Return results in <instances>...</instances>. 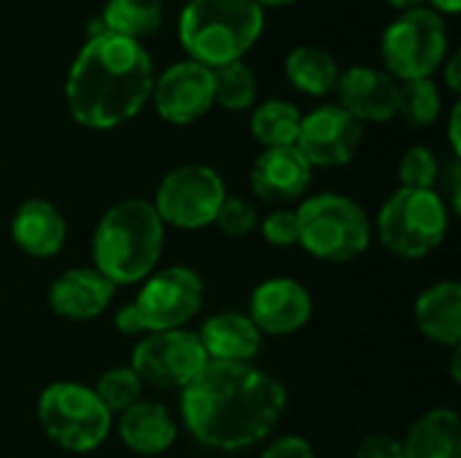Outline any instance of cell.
<instances>
[{"label":"cell","instance_id":"ac0fdd59","mask_svg":"<svg viewBox=\"0 0 461 458\" xmlns=\"http://www.w3.org/2000/svg\"><path fill=\"white\" fill-rule=\"evenodd\" d=\"M208 362L249 364L262 346V332L246 313H216L203 324L197 335Z\"/></svg>","mask_w":461,"mask_h":458},{"label":"cell","instance_id":"f546056e","mask_svg":"<svg viewBox=\"0 0 461 458\" xmlns=\"http://www.w3.org/2000/svg\"><path fill=\"white\" fill-rule=\"evenodd\" d=\"M213 224H216L224 235L240 238V235H249V232L257 227V211H254V205H249V202L240 200V197H224V202H221L219 211H216Z\"/></svg>","mask_w":461,"mask_h":458},{"label":"cell","instance_id":"7402d4cb","mask_svg":"<svg viewBox=\"0 0 461 458\" xmlns=\"http://www.w3.org/2000/svg\"><path fill=\"white\" fill-rule=\"evenodd\" d=\"M405 458H461V424L456 410L424 413L402 443Z\"/></svg>","mask_w":461,"mask_h":458},{"label":"cell","instance_id":"52a82bcc","mask_svg":"<svg viewBox=\"0 0 461 458\" xmlns=\"http://www.w3.org/2000/svg\"><path fill=\"white\" fill-rule=\"evenodd\" d=\"M448 232V208L435 189H397L381 208L378 238L402 256L421 259L432 254Z\"/></svg>","mask_w":461,"mask_h":458},{"label":"cell","instance_id":"d6986e66","mask_svg":"<svg viewBox=\"0 0 461 458\" xmlns=\"http://www.w3.org/2000/svg\"><path fill=\"white\" fill-rule=\"evenodd\" d=\"M11 238L24 254L46 259L62 251L68 227H65L62 213L51 202L27 200L16 208L11 219Z\"/></svg>","mask_w":461,"mask_h":458},{"label":"cell","instance_id":"30bf717a","mask_svg":"<svg viewBox=\"0 0 461 458\" xmlns=\"http://www.w3.org/2000/svg\"><path fill=\"white\" fill-rule=\"evenodd\" d=\"M224 197H227L224 181L213 167L184 165L162 178L151 205L162 219V224H173L181 229H200L213 224Z\"/></svg>","mask_w":461,"mask_h":458},{"label":"cell","instance_id":"8d00e7d4","mask_svg":"<svg viewBox=\"0 0 461 458\" xmlns=\"http://www.w3.org/2000/svg\"><path fill=\"white\" fill-rule=\"evenodd\" d=\"M389 5H394V8H402V11H411V8H419V5H424L427 0H386Z\"/></svg>","mask_w":461,"mask_h":458},{"label":"cell","instance_id":"4fadbf2b","mask_svg":"<svg viewBox=\"0 0 461 458\" xmlns=\"http://www.w3.org/2000/svg\"><path fill=\"white\" fill-rule=\"evenodd\" d=\"M157 113L170 124H192L205 116L213 105L211 67L184 59L170 65L151 89Z\"/></svg>","mask_w":461,"mask_h":458},{"label":"cell","instance_id":"5bb4252c","mask_svg":"<svg viewBox=\"0 0 461 458\" xmlns=\"http://www.w3.org/2000/svg\"><path fill=\"white\" fill-rule=\"evenodd\" d=\"M313 300L292 278H270L251 294L249 319L265 335H292L311 321Z\"/></svg>","mask_w":461,"mask_h":458},{"label":"cell","instance_id":"3957f363","mask_svg":"<svg viewBox=\"0 0 461 458\" xmlns=\"http://www.w3.org/2000/svg\"><path fill=\"white\" fill-rule=\"evenodd\" d=\"M165 224L146 200H122L108 208L95 229V270L113 286L138 283L151 275L162 256Z\"/></svg>","mask_w":461,"mask_h":458},{"label":"cell","instance_id":"e0dca14e","mask_svg":"<svg viewBox=\"0 0 461 458\" xmlns=\"http://www.w3.org/2000/svg\"><path fill=\"white\" fill-rule=\"evenodd\" d=\"M113 289L116 286L95 267H76L51 283L49 305L68 321H89L111 305Z\"/></svg>","mask_w":461,"mask_h":458},{"label":"cell","instance_id":"836d02e7","mask_svg":"<svg viewBox=\"0 0 461 458\" xmlns=\"http://www.w3.org/2000/svg\"><path fill=\"white\" fill-rule=\"evenodd\" d=\"M446 76H448V86H451L454 92H459V89H461V81H459V54H456V57L451 59V65H448Z\"/></svg>","mask_w":461,"mask_h":458},{"label":"cell","instance_id":"83f0119b","mask_svg":"<svg viewBox=\"0 0 461 458\" xmlns=\"http://www.w3.org/2000/svg\"><path fill=\"white\" fill-rule=\"evenodd\" d=\"M92 391L97 394L103 408L113 416V413H124L127 408L140 402L143 383L132 373V367H113V370L100 375V381Z\"/></svg>","mask_w":461,"mask_h":458},{"label":"cell","instance_id":"cb8c5ba5","mask_svg":"<svg viewBox=\"0 0 461 458\" xmlns=\"http://www.w3.org/2000/svg\"><path fill=\"white\" fill-rule=\"evenodd\" d=\"M162 0H105L103 30L140 43L162 24Z\"/></svg>","mask_w":461,"mask_h":458},{"label":"cell","instance_id":"4dcf8cb0","mask_svg":"<svg viewBox=\"0 0 461 458\" xmlns=\"http://www.w3.org/2000/svg\"><path fill=\"white\" fill-rule=\"evenodd\" d=\"M262 235L270 246L278 248H292L300 246V221H297V211L281 208L273 211L265 221H262Z\"/></svg>","mask_w":461,"mask_h":458},{"label":"cell","instance_id":"f1b7e54d","mask_svg":"<svg viewBox=\"0 0 461 458\" xmlns=\"http://www.w3.org/2000/svg\"><path fill=\"white\" fill-rule=\"evenodd\" d=\"M438 157L427 146H411L400 159L402 189H432L438 181Z\"/></svg>","mask_w":461,"mask_h":458},{"label":"cell","instance_id":"7c38bea8","mask_svg":"<svg viewBox=\"0 0 461 458\" xmlns=\"http://www.w3.org/2000/svg\"><path fill=\"white\" fill-rule=\"evenodd\" d=\"M362 143V124L340 105H321L303 116L297 151L311 167H343Z\"/></svg>","mask_w":461,"mask_h":458},{"label":"cell","instance_id":"d4e9b609","mask_svg":"<svg viewBox=\"0 0 461 458\" xmlns=\"http://www.w3.org/2000/svg\"><path fill=\"white\" fill-rule=\"evenodd\" d=\"M303 113L286 100H267L251 116V132L265 148L294 146L300 135Z\"/></svg>","mask_w":461,"mask_h":458},{"label":"cell","instance_id":"44dd1931","mask_svg":"<svg viewBox=\"0 0 461 458\" xmlns=\"http://www.w3.org/2000/svg\"><path fill=\"white\" fill-rule=\"evenodd\" d=\"M413 316L421 335L456 348L461 340V286L456 281L435 283L416 300Z\"/></svg>","mask_w":461,"mask_h":458},{"label":"cell","instance_id":"1f68e13d","mask_svg":"<svg viewBox=\"0 0 461 458\" xmlns=\"http://www.w3.org/2000/svg\"><path fill=\"white\" fill-rule=\"evenodd\" d=\"M357 458H405L402 443L392 435H370L362 440Z\"/></svg>","mask_w":461,"mask_h":458},{"label":"cell","instance_id":"277c9868","mask_svg":"<svg viewBox=\"0 0 461 458\" xmlns=\"http://www.w3.org/2000/svg\"><path fill=\"white\" fill-rule=\"evenodd\" d=\"M265 13L254 0H189L178 38L192 62L219 67L240 59L262 35Z\"/></svg>","mask_w":461,"mask_h":458},{"label":"cell","instance_id":"5b68a950","mask_svg":"<svg viewBox=\"0 0 461 458\" xmlns=\"http://www.w3.org/2000/svg\"><path fill=\"white\" fill-rule=\"evenodd\" d=\"M203 305V281L189 267H167L151 275L140 294L124 305L113 324L124 335L181 329Z\"/></svg>","mask_w":461,"mask_h":458},{"label":"cell","instance_id":"9c48e42d","mask_svg":"<svg viewBox=\"0 0 461 458\" xmlns=\"http://www.w3.org/2000/svg\"><path fill=\"white\" fill-rule=\"evenodd\" d=\"M448 51V30L443 16L429 8L419 5L397 16L381 40V54L386 62V73L400 81H419L432 78L440 70Z\"/></svg>","mask_w":461,"mask_h":458},{"label":"cell","instance_id":"d590c367","mask_svg":"<svg viewBox=\"0 0 461 458\" xmlns=\"http://www.w3.org/2000/svg\"><path fill=\"white\" fill-rule=\"evenodd\" d=\"M435 11H443V13H459L461 0H429Z\"/></svg>","mask_w":461,"mask_h":458},{"label":"cell","instance_id":"8992f818","mask_svg":"<svg viewBox=\"0 0 461 458\" xmlns=\"http://www.w3.org/2000/svg\"><path fill=\"white\" fill-rule=\"evenodd\" d=\"M300 246L324 262H351L367 251L370 219L343 194H316L297 208Z\"/></svg>","mask_w":461,"mask_h":458},{"label":"cell","instance_id":"9a60e30c","mask_svg":"<svg viewBox=\"0 0 461 458\" xmlns=\"http://www.w3.org/2000/svg\"><path fill=\"white\" fill-rule=\"evenodd\" d=\"M335 92L340 97V108L362 121H389L397 116L400 86L384 70L357 65L338 76Z\"/></svg>","mask_w":461,"mask_h":458},{"label":"cell","instance_id":"e575fe53","mask_svg":"<svg viewBox=\"0 0 461 458\" xmlns=\"http://www.w3.org/2000/svg\"><path fill=\"white\" fill-rule=\"evenodd\" d=\"M459 105L454 108V113H451V146H454V154L459 157Z\"/></svg>","mask_w":461,"mask_h":458},{"label":"cell","instance_id":"6da1fadb","mask_svg":"<svg viewBox=\"0 0 461 458\" xmlns=\"http://www.w3.org/2000/svg\"><path fill=\"white\" fill-rule=\"evenodd\" d=\"M286 408L284 386L251 364L208 362L181 391L189 435L216 451H243L262 443Z\"/></svg>","mask_w":461,"mask_h":458},{"label":"cell","instance_id":"d6a6232c","mask_svg":"<svg viewBox=\"0 0 461 458\" xmlns=\"http://www.w3.org/2000/svg\"><path fill=\"white\" fill-rule=\"evenodd\" d=\"M262 458H316V454L308 440H303L297 435H286V437H278L276 443H270Z\"/></svg>","mask_w":461,"mask_h":458},{"label":"cell","instance_id":"603a6c76","mask_svg":"<svg viewBox=\"0 0 461 458\" xmlns=\"http://www.w3.org/2000/svg\"><path fill=\"white\" fill-rule=\"evenodd\" d=\"M284 67H286V78L292 81V86L300 89L303 94H313V97L330 94L340 76L332 54L319 46L292 49Z\"/></svg>","mask_w":461,"mask_h":458},{"label":"cell","instance_id":"ffe728a7","mask_svg":"<svg viewBox=\"0 0 461 458\" xmlns=\"http://www.w3.org/2000/svg\"><path fill=\"white\" fill-rule=\"evenodd\" d=\"M119 435L124 445L140 456H159L176 443V421L167 408L157 402H135L119 418Z\"/></svg>","mask_w":461,"mask_h":458},{"label":"cell","instance_id":"7a4b0ae2","mask_svg":"<svg viewBox=\"0 0 461 458\" xmlns=\"http://www.w3.org/2000/svg\"><path fill=\"white\" fill-rule=\"evenodd\" d=\"M154 89L149 51L130 38L100 30L70 65L65 100L70 116L89 130H113L130 121Z\"/></svg>","mask_w":461,"mask_h":458},{"label":"cell","instance_id":"4316f807","mask_svg":"<svg viewBox=\"0 0 461 458\" xmlns=\"http://www.w3.org/2000/svg\"><path fill=\"white\" fill-rule=\"evenodd\" d=\"M440 89L432 78L402 81L397 97V113L405 119L408 127H429L440 116Z\"/></svg>","mask_w":461,"mask_h":458},{"label":"cell","instance_id":"2e32d148","mask_svg":"<svg viewBox=\"0 0 461 458\" xmlns=\"http://www.w3.org/2000/svg\"><path fill=\"white\" fill-rule=\"evenodd\" d=\"M313 167L297 146L265 148L251 167V189L265 202H292L311 186Z\"/></svg>","mask_w":461,"mask_h":458},{"label":"cell","instance_id":"74e56055","mask_svg":"<svg viewBox=\"0 0 461 458\" xmlns=\"http://www.w3.org/2000/svg\"><path fill=\"white\" fill-rule=\"evenodd\" d=\"M259 8H265V5H289V3H294V0H254Z\"/></svg>","mask_w":461,"mask_h":458},{"label":"cell","instance_id":"ba28073f","mask_svg":"<svg viewBox=\"0 0 461 458\" xmlns=\"http://www.w3.org/2000/svg\"><path fill=\"white\" fill-rule=\"evenodd\" d=\"M38 421L49 440L73 454L95 451L111 432V413L89 386L59 381L43 389L38 400Z\"/></svg>","mask_w":461,"mask_h":458},{"label":"cell","instance_id":"484cf974","mask_svg":"<svg viewBox=\"0 0 461 458\" xmlns=\"http://www.w3.org/2000/svg\"><path fill=\"white\" fill-rule=\"evenodd\" d=\"M211 78L213 105H221L227 111H246L257 100V76L243 59L211 67Z\"/></svg>","mask_w":461,"mask_h":458},{"label":"cell","instance_id":"8fae6325","mask_svg":"<svg viewBox=\"0 0 461 458\" xmlns=\"http://www.w3.org/2000/svg\"><path fill=\"white\" fill-rule=\"evenodd\" d=\"M208 364L205 348L194 332L170 329L146 335L132 351V373L140 383L159 389H186Z\"/></svg>","mask_w":461,"mask_h":458}]
</instances>
